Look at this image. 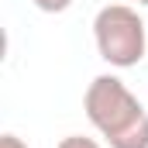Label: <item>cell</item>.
<instances>
[{"instance_id":"4","label":"cell","mask_w":148,"mask_h":148,"mask_svg":"<svg viewBox=\"0 0 148 148\" xmlns=\"http://www.w3.org/2000/svg\"><path fill=\"white\" fill-rule=\"evenodd\" d=\"M55 148H100V141H93V138H83V134H69V138H62Z\"/></svg>"},{"instance_id":"5","label":"cell","mask_w":148,"mask_h":148,"mask_svg":"<svg viewBox=\"0 0 148 148\" xmlns=\"http://www.w3.org/2000/svg\"><path fill=\"white\" fill-rule=\"evenodd\" d=\"M0 148H28V145H24L17 134H3V138H0Z\"/></svg>"},{"instance_id":"2","label":"cell","mask_w":148,"mask_h":148,"mask_svg":"<svg viewBox=\"0 0 148 148\" xmlns=\"http://www.w3.org/2000/svg\"><path fill=\"white\" fill-rule=\"evenodd\" d=\"M93 38H97L100 59L110 62L114 69L138 66L145 59V48H148L145 21L127 3H107V7H100V14L93 17Z\"/></svg>"},{"instance_id":"6","label":"cell","mask_w":148,"mask_h":148,"mask_svg":"<svg viewBox=\"0 0 148 148\" xmlns=\"http://www.w3.org/2000/svg\"><path fill=\"white\" fill-rule=\"evenodd\" d=\"M138 3H145V7H148V0H138Z\"/></svg>"},{"instance_id":"3","label":"cell","mask_w":148,"mask_h":148,"mask_svg":"<svg viewBox=\"0 0 148 148\" xmlns=\"http://www.w3.org/2000/svg\"><path fill=\"white\" fill-rule=\"evenodd\" d=\"M38 10H45V14H62V10H69L73 7V0H31Z\"/></svg>"},{"instance_id":"1","label":"cell","mask_w":148,"mask_h":148,"mask_svg":"<svg viewBox=\"0 0 148 148\" xmlns=\"http://www.w3.org/2000/svg\"><path fill=\"white\" fill-rule=\"evenodd\" d=\"M83 110L110 148H148V110L124 86V79L103 73L86 86Z\"/></svg>"}]
</instances>
